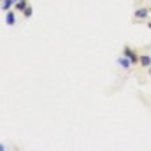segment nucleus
<instances>
[{
  "label": "nucleus",
  "mask_w": 151,
  "mask_h": 151,
  "mask_svg": "<svg viewBox=\"0 0 151 151\" xmlns=\"http://www.w3.org/2000/svg\"><path fill=\"white\" fill-rule=\"evenodd\" d=\"M151 14V7H139L134 11V19L135 21H146Z\"/></svg>",
  "instance_id": "1"
},
{
  "label": "nucleus",
  "mask_w": 151,
  "mask_h": 151,
  "mask_svg": "<svg viewBox=\"0 0 151 151\" xmlns=\"http://www.w3.org/2000/svg\"><path fill=\"white\" fill-rule=\"evenodd\" d=\"M123 55H127L128 58H130V62H132V65H137L139 63V58H141V55H137L130 46H125L123 47Z\"/></svg>",
  "instance_id": "2"
},
{
  "label": "nucleus",
  "mask_w": 151,
  "mask_h": 151,
  "mask_svg": "<svg viewBox=\"0 0 151 151\" xmlns=\"http://www.w3.org/2000/svg\"><path fill=\"white\" fill-rule=\"evenodd\" d=\"M116 63H118L121 69H125V70H128V69L132 67V62H130V58H128L127 55H119V56L116 58Z\"/></svg>",
  "instance_id": "3"
},
{
  "label": "nucleus",
  "mask_w": 151,
  "mask_h": 151,
  "mask_svg": "<svg viewBox=\"0 0 151 151\" xmlns=\"http://www.w3.org/2000/svg\"><path fill=\"white\" fill-rule=\"evenodd\" d=\"M4 21H5L7 27H14V25H16V12H14V11H7Z\"/></svg>",
  "instance_id": "4"
},
{
  "label": "nucleus",
  "mask_w": 151,
  "mask_h": 151,
  "mask_svg": "<svg viewBox=\"0 0 151 151\" xmlns=\"http://www.w3.org/2000/svg\"><path fill=\"white\" fill-rule=\"evenodd\" d=\"M28 5H30V2H28V0H19V2H16V4H14V9H16L18 12H23Z\"/></svg>",
  "instance_id": "5"
},
{
  "label": "nucleus",
  "mask_w": 151,
  "mask_h": 151,
  "mask_svg": "<svg viewBox=\"0 0 151 151\" xmlns=\"http://www.w3.org/2000/svg\"><path fill=\"white\" fill-rule=\"evenodd\" d=\"M139 65H142L144 69L151 67V56L150 55H141V58H139Z\"/></svg>",
  "instance_id": "6"
},
{
  "label": "nucleus",
  "mask_w": 151,
  "mask_h": 151,
  "mask_svg": "<svg viewBox=\"0 0 151 151\" xmlns=\"http://www.w3.org/2000/svg\"><path fill=\"white\" fill-rule=\"evenodd\" d=\"M12 5H14V0H2V11H4V12L11 11Z\"/></svg>",
  "instance_id": "7"
},
{
  "label": "nucleus",
  "mask_w": 151,
  "mask_h": 151,
  "mask_svg": "<svg viewBox=\"0 0 151 151\" xmlns=\"http://www.w3.org/2000/svg\"><path fill=\"white\" fill-rule=\"evenodd\" d=\"M21 14H23V18H32V14H34V7H32V5H28Z\"/></svg>",
  "instance_id": "8"
},
{
  "label": "nucleus",
  "mask_w": 151,
  "mask_h": 151,
  "mask_svg": "<svg viewBox=\"0 0 151 151\" xmlns=\"http://www.w3.org/2000/svg\"><path fill=\"white\" fill-rule=\"evenodd\" d=\"M148 76L151 77V67H148Z\"/></svg>",
  "instance_id": "9"
},
{
  "label": "nucleus",
  "mask_w": 151,
  "mask_h": 151,
  "mask_svg": "<svg viewBox=\"0 0 151 151\" xmlns=\"http://www.w3.org/2000/svg\"><path fill=\"white\" fill-rule=\"evenodd\" d=\"M146 25H148V28H151V21H148V23H146Z\"/></svg>",
  "instance_id": "10"
},
{
  "label": "nucleus",
  "mask_w": 151,
  "mask_h": 151,
  "mask_svg": "<svg viewBox=\"0 0 151 151\" xmlns=\"http://www.w3.org/2000/svg\"><path fill=\"white\" fill-rule=\"evenodd\" d=\"M16 2H19V0H14V4H16Z\"/></svg>",
  "instance_id": "11"
},
{
  "label": "nucleus",
  "mask_w": 151,
  "mask_h": 151,
  "mask_svg": "<svg viewBox=\"0 0 151 151\" xmlns=\"http://www.w3.org/2000/svg\"><path fill=\"white\" fill-rule=\"evenodd\" d=\"M150 2H151V0H150Z\"/></svg>",
  "instance_id": "12"
}]
</instances>
